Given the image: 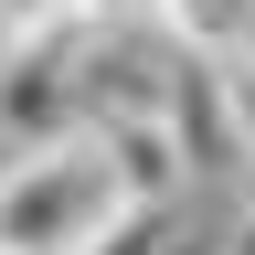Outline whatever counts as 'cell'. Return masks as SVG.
<instances>
[{"mask_svg":"<svg viewBox=\"0 0 255 255\" xmlns=\"http://www.w3.org/2000/svg\"><path fill=\"white\" fill-rule=\"evenodd\" d=\"M245 53H255V43H245Z\"/></svg>","mask_w":255,"mask_h":255,"instance_id":"obj_9","label":"cell"},{"mask_svg":"<svg viewBox=\"0 0 255 255\" xmlns=\"http://www.w3.org/2000/svg\"><path fill=\"white\" fill-rule=\"evenodd\" d=\"M159 32L191 53H245L255 43V0H159Z\"/></svg>","mask_w":255,"mask_h":255,"instance_id":"obj_5","label":"cell"},{"mask_svg":"<svg viewBox=\"0 0 255 255\" xmlns=\"http://www.w3.org/2000/svg\"><path fill=\"white\" fill-rule=\"evenodd\" d=\"M96 128V149H107V170H117V191L128 202H181V149H170V128H159V107H138V117H85Z\"/></svg>","mask_w":255,"mask_h":255,"instance_id":"obj_4","label":"cell"},{"mask_svg":"<svg viewBox=\"0 0 255 255\" xmlns=\"http://www.w3.org/2000/svg\"><path fill=\"white\" fill-rule=\"evenodd\" d=\"M85 32H96L85 11L43 0V11L0 43V149H43V138H64V128H85V85H75Z\"/></svg>","mask_w":255,"mask_h":255,"instance_id":"obj_2","label":"cell"},{"mask_svg":"<svg viewBox=\"0 0 255 255\" xmlns=\"http://www.w3.org/2000/svg\"><path fill=\"white\" fill-rule=\"evenodd\" d=\"M159 128H170V149H181V181H191V191H234V170H245V128H234V85H223V53H191V43H170Z\"/></svg>","mask_w":255,"mask_h":255,"instance_id":"obj_3","label":"cell"},{"mask_svg":"<svg viewBox=\"0 0 255 255\" xmlns=\"http://www.w3.org/2000/svg\"><path fill=\"white\" fill-rule=\"evenodd\" d=\"M223 85H234V128H245V149H255V53H223Z\"/></svg>","mask_w":255,"mask_h":255,"instance_id":"obj_6","label":"cell"},{"mask_svg":"<svg viewBox=\"0 0 255 255\" xmlns=\"http://www.w3.org/2000/svg\"><path fill=\"white\" fill-rule=\"evenodd\" d=\"M32 11H43V0H0V43H11V32H21Z\"/></svg>","mask_w":255,"mask_h":255,"instance_id":"obj_7","label":"cell"},{"mask_svg":"<svg viewBox=\"0 0 255 255\" xmlns=\"http://www.w3.org/2000/svg\"><path fill=\"white\" fill-rule=\"evenodd\" d=\"M128 213V191L96 149V128H64L43 149H0V255H96Z\"/></svg>","mask_w":255,"mask_h":255,"instance_id":"obj_1","label":"cell"},{"mask_svg":"<svg viewBox=\"0 0 255 255\" xmlns=\"http://www.w3.org/2000/svg\"><path fill=\"white\" fill-rule=\"evenodd\" d=\"M234 191H245V213H255V149H245V170H234Z\"/></svg>","mask_w":255,"mask_h":255,"instance_id":"obj_8","label":"cell"}]
</instances>
